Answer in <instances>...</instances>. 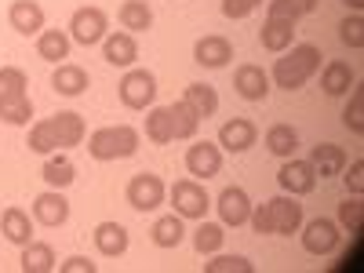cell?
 <instances>
[{
	"label": "cell",
	"mask_w": 364,
	"mask_h": 273,
	"mask_svg": "<svg viewBox=\"0 0 364 273\" xmlns=\"http://www.w3.org/2000/svg\"><path fill=\"white\" fill-rule=\"evenodd\" d=\"M186 171L193 178H211V175H219L223 171V149L219 142H193L186 149Z\"/></svg>",
	"instance_id": "obj_12"
},
{
	"label": "cell",
	"mask_w": 364,
	"mask_h": 273,
	"mask_svg": "<svg viewBox=\"0 0 364 273\" xmlns=\"http://www.w3.org/2000/svg\"><path fill=\"white\" fill-rule=\"evenodd\" d=\"M299 230H302V248H306L310 255H331V252L339 248V240H343L339 223H331V219H324V215L302 223Z\"/></svg>",
	"instance_id": "obj_10"
},
{
	"label": "cell",
	"mask_w": 364,
	"mask_h": 273,
	"mask_svg": "<svg viewBox=\"0 0 364 273\" xmlns=\"http://www.w3.org/2000/svg\"><path fill=\"white\" fill-rule=\"evenodd\" d=\"M255 266L245 255H215L211 262H204V273H252Z\"/></svg>",
	"instance_id": "obj_39"
},
{
	"label": "cell",
	"mask_w": 364,
	"mask_h": 273,
	"mask_svg": "<svg viewBox=\"0 0 364 273\" xmlns=\"http://www.w3.org/2000/svg\"><path fill=\"white\" fill-rule=\"evenodd\" d=\"M8 22L22 37H37L44 29V8L37 4V0H15V4L8 8Z\"/></svg>",
	"instance_id": "obj_19"
},
{
	"label": "cell",
	"mask_w": 364,
	"mask_h": 273,
	"mask_svg": "<svg viewBox=\"0 0 364 273\" xmlns=\"http://www.w3.org/2000/svg\"><path fill=\"white\" fill-rule=\"evenodd\" d=\"M269 18H288V22H299L302 11L291 4V0H269Z\"/></svg>",
	"instance_id": "obj_42"
},
{
	"label": "cell",
	"mask_w": 364,
	"mask_h": 273,
	"mask_svg": "<svg viewBox=\"0 0 364 273\" xmlns=\"http://www.w3.org/2000/svg\"><path fill=\"white\" fill-rule=\"evenodd\" d=\"M146 139L157 142V146H168L175 142V128H171V113L168 106H154L146 113Z\"/></svg>",
	"instance_id": "obj_33"
},
{
	"label": "cell",
	"mask_w": 364,
	"mask_h": 273,
	"mask_svg": "<svg viewBox=\"0 0 364 273\" xmlns=\"http://www.w3.org/2000/svg\"><path fill=\"white\" fill-rule=\"evenodd\" d=\"M255 139H259V128L245 117H233L219 128V149H226V154H245V149L255 146Z\"/></svg>",
	"instance_id": "obj_16"
},
{
	"label": "cell",
	"mask_w": 364,
	"mask_h": 273,
	"mask_svg": "<svg viewBox=\"0 0 364 273\" xmlns=\"http://www.w3.org/2000/svg\"><path fill=\"white\" fill-rule=\"evenodd\" d=\"M262 0H223V15L226 18H248Z\"/></svg>",
	"instance_id": "obj_41"
},
{
	"label": "cell",
	"mask_w": 364,
	"mask_h": 273,
	"mask_svg": "<svg viewBox=\"0 0 364 273\" xmlns=\"http://www.w3.org/2000/svg\"><path fill=\"white\" fill-rule=\"evenodd\" d=\"M346 164H350V161H346ZM339 175H343V182H346V193H353V197L364 193V161H353V164L343 168Z\"/></svg>",
	"instance_id": "obj_40"
},
{
	"label": "cell",
	"mask_w": 364,
	"mask_h": 273,
	"mask_svg": "<svg viewBox=\"0 0 364 273\" xmlns=\"http://www.w3.org/2000/svg\"><path fill=\"white\" fill-rule=\"evenodd\" d=\"M182 99L193 106V113H197L200 120L215 117V109H219V91L211 87V84H190L186 91H182Z\"/></svg>",
	"instance_id": "obj_32"
},
{
	"label": "cell",
	"mask_w": 364,
	"mask_h": 273,
	"mask_svg": "<svg viewBox=\"0 0 364 273\" xmlns=\"http://www.w3.org/2000/svg\"><path fill=\"white\" fill-rule=\"evenodd\" d=\"M259 41H262V48L269 55L288 51L295 44V22H288V18H266L262 29H259Z\"/></svg>",
	"instance_id": "obj_21"
},
{
	"label": "cell",
	"mask_w": 364,
	"mask_h": 273,
	"mask_svg": "<svg viewBox=\"0 0 364 273\" xmlns=\"http://www.w3.org/2000/svg\"><path fill=\"white\" fill-rule=\"evenodd\" d=\"M139 132L132 124H109V128H99L87 135V154L95 161H128L139 154Z\"/></svg>",
	"instance_id": "obj_5"
},
{
	"label": "cell",
	"mask_w": 364,
	"mask_h": 273,
	"mask_svg": "<svg viewBox=\"0 0 364 273\" xmlns=\"http://www.w3.org/2000/svg\"><path fill=\"white\" fill-rule=\"evenodd\" d=\"M233 87H237L240 99L266 102V95H269V73L262 66H255V63H245V66H237V73H233Z\"/></svg>",
	"instance_id": "obj_14"
},
{
	"label": "cell",
	"mask_w": 364,
	"mask_h": 273,
	"mask_svg": "<svg viewBox=\"0 0 364 273\" xmlns=\"http://www.w3.org/2000/svg\"><path fill=\"white\" fill-rule=\"evenodd\" d=\"M233 58V44L219 33H208L193 44V63L197 66H208V70H223L226 63Z\"/></svg>",
	"instance_id": "obj_17"
},
{
	"label": "cell",
	"mask_w": 364,
	"mask_h": 273,
	"mask_svg": "<svg viewBox=\"0 0 364 273\" xmlns=\"http://www.w3.org/2000/svg\"><path fill=\"white\" fill-rule=\"evenodd\" d=\"M346 4H350L353 11H360V8H364V0H346Z\"/></svg>",
	"instance_id": "obj_45"
},
{
	"label": "cell",
	"mask_w": 364,
	"mask_h": 273,
	"mask_svg": "<svg viewBox=\"0 0 364 273\" xmlns=\"http://www.w3.org/2000/svg\"><path fill=\"white\" fill-rule=\"evenodd\" d=\"M87 84H91L87 70H80V66H73V63H58V70H55V77H51V87L58 91V95H66V99L84 95Z\"/></svg>",
	"instance_id": "obj_25"
},
{
	"label": "cell",
	"mask_w": 364,
	"mask_h": 273,
	"mask_svg": "<svg viewBox=\"0 0 364 273\" xmlns=\"http://www.w3.org/2000/svg\"><path fill=\"white\" fill-rule=\"evenodd\" d=\"M310 164L317 168V178H336L346 168V149L336 142H317L310 149Z\"/></svg>",
	"instance_id": "obj_22"
},
{
	"label": "cell",
	"mask_w": 364,
	"mask_h": 273,
	"mask_svg": "<svg viewBox=\"0 0 364 273\" xmlns=\"http://www.w3.org/2000/svg\"><path fill=\"white\" fill-rule=\"evenodd\" d=\"M149 233H154L157 248H178L182 240H186V226H182V215H175V211H171V215H161Z\"/></svg>",
	"instance_id": "obj_30"
},
{
	"label": "cell",
	"mask_w": 364,
	"mask_h": 273,
	"mask_svg": "<svg viewBox=\"0 0 364 273\" xmlns=\"http://www.w3.org/2000/svg\"><path fill=\"white\" fill-rule=\"evenodd\" d=\"M357 84V73L350 70V63H343V58H331V63L321 66V87H324V95H346V91Z\"/></svg>",
	"instance_id": "obj_20"
},
{
	"label": "cell",
	"mask_w": 364,
	"mask_h": 273,
	"mask_svg": "<svg viewBox=\"0 0 364 273\" xmlns=\"http://www.w3.org/2000/svg\"><path fill=\"white\" fill-rule=\"evenodd\" d=\"M168 193H171V204H175V215H182V219H204L208 208H211V197L197 178H178Z\"/></svg>",
	"instance_id": "obj_7"
},
{
	"label": "cell",
	"mask_w": 364,
	"mask_h": 273,
	"mask_svg": "<svg viewBox=\"0 0 364 273\" xmlns=\"http://www.w3.org/2000/svg\"><path fill=\"white\" fill-rule=\"evenodd\" d=\"M117 18H120V26H124L128 33H146V29L154 26V11H149L146 0H124L120 11H117Z\"/></svg>",
	"instance_id": "obj_29"
},
{
	"label": "cell",
	"mask_w": 364,
	"mask_h": 273,
	"mask_svg": "<svg viewBox=\"0 0 364 273\" xmlns=\"http://www.w3.org/2000/svg\"><path fill=\"white\" fill-rule=\"evenodd\" d=\"M102 58L117 70H132L135 58H139V44H135V33H106L102 41Z\"/></svg>",
	"instance_id": "obj_18"
},
{
	"label": "cell",
	"mask_w": 364,
	"mask_h": 273,
	"mask_svg": "<svg viewBox=\"0 0 364 273\" xmlns=\"http://www.w3.org/2000/svg\"><path fill=\"white\" fill-rule=\"evenodd\" d=\"M252 230L262 233V237H291L299 233L302 226V204L291 197V193H281V197H269L266 204H252V215H248Z\"/></svg>",
	"instance_id": "obj_2"
},
{
	"label": "cell",
	"mask_w": 364,
	"mask_h": 273,
	"mask_svg": "<svg viewBox=\"0 0 364 273\" xmlns=\"http://www.w3.org/2000/svg\"><path fill=\"white\" fill-rule=\"evenodd\" d=\"M339 41L346 48H357V51L364 48V18H360V11H353L339 22Z\"/></svg>",
	"instance_id": "obj_37"
},
{
	"label": "cell",
	"mask_w": 364,
	"mask_h": 273,
	"mask_svg": "<svg viewBox=\"0 0 364 273\" xmlns=\"http://www.w3.org/2000/svg\"><path fill=\"white\" fill-rule=\"evenodd\" d=\"M18 266H22V273H51L58 266V259H55L51 245H44V240H29V245L22 248Z\"/></svg>",
	"instance_id": "obj_27"
},
{
	"label": "cell",
	"mask_w": 364,
	"mask_h": 273,
	"mask_svg": "<svg viewBox=\"0 0 364 273\" xmlns=\"http://www.w3.org/2000/svg\"><path fill=\"white\" fill-rule=\"evenodd\" d=\"M124 197H128V204H132L135 211H154V208H161V204H164L168 186H164V178H161V175L142 171V175H132Z\"/></svg>",
	"instance_id": "obj_8"
},
{
	"label": "cell",
	"mask_w": 364,
	"mask_h": 273,
	"mask_svg": "<svg viewBox=\"0 0 364 273\" xmlns=\"http://www.w3.org/2000/svg\"><path fill=\"white\" fill-rule=\"evenodd\" d=\"M91 237H95L99 255H106V259H120V255L128 252V230L120 226V223H99Z\"/></svg>",
	"instance_id": "obj_23"
},
{
	"label": "cell",
	"mask_w": 364,
	"mask_h": 273,
	"mask_svg": "<svg viewBox=\"0 0 364 273\" xmlns=\"http://www.w3.org/2000/svg\"><path fill=\"white\" fill-rule=\"evenodd\" d=\"M168 113H171L175 139H193V135H197V128H200V117L193 113V106H190L186 99H175V102L168 106Z\"/></svg>",
	"instance_id": "obj_34"
},
{
	"label": "cell",
	"mask_w": 364,
	"mask_h": 273,
	"mask_svg": "<svg viewBox=\"0 0 364 273\" xmlns=\"http://www.w3.org/2000/svg\"><path fill=\"white\" fill-rule=\"evenodd\" d=\"M266 149H269L273 157H281V161L295 157V149H299V132H295L291 124H273V128L266 132Z\"/></svg>",
	"instance_id": "obj_31"
},
{
	"label": "cell",
	"mask_w": 364,
	"mask_h": 273,
	"mask_svg": "<svg viewBox=\"0 0 364 273\" xmlns=\"http://www.w3.org/2000/svg\"><path fill=\"white\" fill-rule=\"evenodd\" d=\"M106 29H109V18L102 8H77L73 18H70V41L91 48V44H102L106 41Z\"/></svg>",
	"instance_id": "obj_9"
},
{
	"label": "cell",
	"mask_w": 364,
	"mask_h": 273,
	"mask_svg": "<svg viewBox=\"0 0 364 273\" xmlns=\"http://www.w3.org/2000/svg\"><path fill=\"white\" fill-rule=\"evenodd\" d=\"M70 33H63V29H41L37 33V55L44 58V63H63V58H70Z\"/></svg>",
	"instance_id": "obj_28"
},
{
	"label": "cell",
	"mask_w": 364,
	"mask_h": 273,
	"mask_svg": "<svg viewBox=\"0 0 364 273\" xmlns=\"http://www.w3.org/2000/svg\"><path fill=\"white\" fill-rule=\"evenodd\" d=\"M215 208H219L223 226H233V230H237V226H245L248 215H252V197L240 190V186H226V190L219 193Z\"/></svg>",
	"instance_id": "obj_15"
},
{
	"label": "cell",
	"mask_w": 364,
	"mask_h": 273,
	"mask_svg": "<svg viewBox=\"0 0 364 273\" xmlns=\"http://www.w3.org/2000/svg\"><path fill=\"white\" fill-rule=\"evenodd\" d=\"M321 48L317 44H291L288 51H281V58L273 63V73L269 80L284 87V91H299V87H306L310 77L321 70Z\"/></svg>",
	"instance_id": "obj_3"
},
{
	"label": "cell",
	"mask_w": 364,
	"mask_h": 273,
	"mask_svg": "<svg viewBox=\"0 0 364 273\" xmlns=\"http://www.w3.org/2000/svg\"><path fill=\"white\" fill-rule=\"evenodd\" d=\"M0 233H4L11 245H18V248H26L29 240H33V223H29V211H22V208H4V215H0Z\"/></svg>",
	"instance_id": "obj_24"
},
{
	"label": "cell",
	"mask_w": 364,
	"mask_h": 273,
	"mask_svg": "<svg viewBox=\"0 0 364 273\" xmlns=\"http://www.w3.org/2000/svg\"><path fill=\"white\" fill-rule=\"evenodd\" d=\"M29 77L18 66H0V120L4 124H33V102H29Z\"/></svg>",
	"instance_id": "obj_4"
},
{
	"label": "cell",
	"mask_w": 364,
	"mask_h": 273,
	"mask_svg": "<svg viewBox=\"0 0 364 273\" xmlns=\"http://www.w3.org/2000/svg\"><path fill=\"white\" fill-rule=\"evenodd\" d=\"M277 182H281V190H284V193H291V197H306V193L317 190V168H314L310 161H295V157H288V161L281 164V171H277Z\"/></svg>",
	"instance_id": "obj_11"
},
{
	"label": "cell",
	"mask_w": 364,
	"mask_h": 273,
	"mask_svg": "<svg viewBox=\"0 0 364 273\" xmlns=\"http://www.w3.org/2000/svg\"><path fill=\"white\" fill-rule=\"evenodd\" d=\"M223 240H226V226L223 223H200L193 230V248L197 255H215L223 248Z\"/></svg>",
	"instance_id": "obj_35"
},
{
	"label": "cell",
	"mask_w": 364,
	"mask_h": 273,
	"mask_svg": "<svg viewBox=\"0 0 364 273\" xmlns=\"http://www.w3.org/2000/svg\"><path fill=\"white\" fill-rule=\"evenodd\" d=\"M80 142H84V117L66 109V113H55L48 120H33L26 146L33 149V154L48 157V154H55V149H73Z\"/></svg>",
	"instance_id": "obj_1"
},
{
	"label": "cell",
	"mask_w": 364,
	"mask_h": 273,
	"mask_svg": "<svg viewBox=\"0 0 364 273\" xmlns=\"http://www.w3.org/2000/svg\"><path fill=\"white\" fill-rule=\"evenodd\" d=\"M343 124L353 135H364V87H357V84H353V95H350V102L343 109Z\"/></svg>",
	"instance_id": "obj_36"
},
{
	"label": "cell",
	"mask_w": 364,
	"mask_h": 273,
	"mask_svg": "<svg viewBox=\"0 0 364 273\" xmlns=\"http://www.w3.org/2000/svg\"><path fill=\"white\" fill-rule=\"evenodd\" d=\"M291 4H295L302 15H314V11H317V0H291Z\"/></svg>",
	"instance_id": "obj_44"
},
{
	"label": "cell",
	"mask_w": 364,
	"mask_h": 273,
	"mask_svg": "<svg viewBox=\"0 0 364 273\" xmlns=\"http://www.w3.org/2000/svg\"><path fill=\"white\" fill-rule=\"evenodd\" d=\"M339 226L350 230V233H360V230H364V204H360L357 197H346V200L339 204Z\"/></svg>",
	"instance_id": "obj_38"
},
{
	"label": "cell",
	"mask_w": 364,
	"mask_h": 273,
	"mask_svg": "<svg viewBox=\"0 0 364 273\" xmlns=\"http://www.w3.org/2000/svg\"><path fill=\"white\" fill-rule=\"evenodd\" d=\"M33 219L41 223V226H48V230H55V226H63L66 219H70V200L63 197V190H44V193H37L33 197Z\"/></svg>",
	"instance_id": "obj_13"
},
{
	"label": "cell",
	"mask_w": 364,
	"mask_h": 273,
	"mask_svg": "<svg viewBox=\"0 0 364 273\" xmlns=\"http://www.w3.org/2000/svg\"><path fill=\"white\" fill-rule=\"evenodd\" d=\"M58 273H99V262H91L84 255H73L66 262H58Z\"/></svg>",
	"instance_id": "obj_43"
},
{
	"label": "cell",
	"mask_w": 364,
	"mask_h": 273,
	"mask_svg": "<svg viewBox=\"0 0 364 273\" xmlns=\"http://www.w3.org/2000/svg\"><path fill=\"white\" fill-rule=\"evenodd\" d=\"M117 95L128 109H149L157 99V77L149 70H128L117 84Z\"/></svg>",
	"instance_id": "obj_6"
},
{
	"label": "cell",
	"mask_w": 364,
	"mask_h": 273,
	"mask_svg": "<svg viewBox=\"0 0 364 273\" xmlns=\"http://www.w3.org/2000/svg\"><path fill=\"white\" fill-rule=\"evenodd\" d=\"M44 182H48V186L51 190H66L70 186V182L77 178V164L63 154V149H55V154H48V161H44Z\"/></svg>",
	"instance_id": "obj_26"
}]
</instances>
